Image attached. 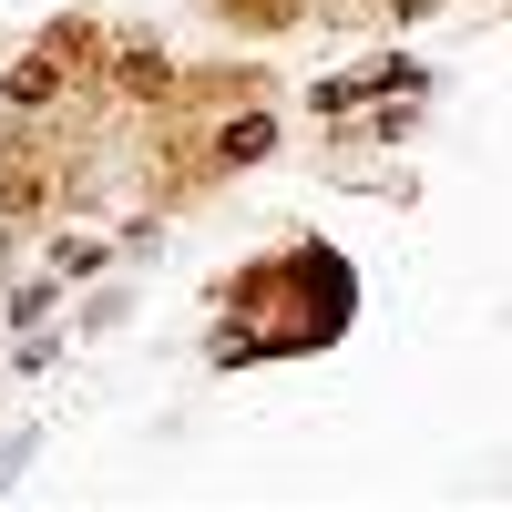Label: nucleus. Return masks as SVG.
Instances as JSON below:
<instances>
[{
    "label": "nucleus",
    "mask_w": 512,
    "mask_h": 512,
    "mask_svg": "<svg viewBox=\"0 0 512 512\" xmlns=\"http://www.w3.org/2000/svg\"><path fill=\"white\" fill-rule=\"evenodd\" d=\"M52 195H62V164L41 154V134L0 144V226H31V216H52Z\"/></svg>",
    "instance_id": "obj_1"
},
{
    "label": "nucleus",
    "mask_w": 512,
    "mask_h": 512,
    "mask_svg": "<svg viewBox=\"0 0 512 512\" xmlns=\"http://www.w3.org/2000/svg\"><path fill=\"white\" fill-rule=\"evenodd\" d=\"M277 144V123H267V103H246V113H226L216 134H205V164H256Z\"/></svg>",
    "instance_id": "obj_2"
},
{
    "label": "nucleus",
    "mask_w": 512,
    "mask_h": 512,
    "mask_svg": "<svg viewBox=\"0 0 512 512\" xmlns=\"http://www.w3.org/2000/svg\"><path fill=\"white\" fill-rule=\"evenodd\" d=\"M390 11H400V21H420V11H441V0H390Z\"/></svg>",
    "instance_id": "obj_3"
}]
</instances>
